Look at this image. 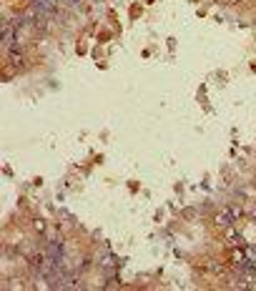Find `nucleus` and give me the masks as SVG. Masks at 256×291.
Wrapping results in <instances>:
<instances>
[{
	"mask_svg": "<svg viewBox=\"0 0 256 291\" xmlns=\"http://www.w3.org/2000/svg\"><path fill=\"white\" fill-rule=\"evenodd\" d=\"M101 259H103V261H101L103 266H113V256H111L108 251H103V254H101Z\"/></svg>",
	"mask_w": 256,
	"mask_h": 291,
	"instance_id": "4",
	"label": "nucleus"
},
{
	"mask_svg": "<svg viewBox=\"0 0 256 291\" xmlns=\"http://www.w3.org/2000/svg\"><path fill=\"white\" fill-rule=\"evenodd\" d=\"M244 251H246V259H249L251 264H256V246H246Z\"/></svg>",
	"mask_w": 256,
	"mask_h": 291,
	"instance_id": "2",
	"label": "nucleus"
},
{
	"mask_svg": "<svg viewBox=\"0 0 256 291\" xmlns=\"http://www.w3.org/2000/svg\"><path fill=\"white\" fill-rule=\"evenodd\" d=\"M244 209H246V214H251V216L256 218V204H246Z\"/></svg>",
	"mask_w": 256,
	"mask_h": 291,
	"instance_id": "7",
	"label": "nucleus"
},
{
	"mask_svg": "<svg viewBox=\"0 0 256 291\" xmlns=\"http://www.w3.org/2000/svg\"><path fill=\"white\" fill-rule=\"evenodd\" d=\"M226 238H231L234 244L239 241V233H236V228H234V226H229V228H226Z\"/></svg>",
	"mask_w": 256,
	"mask_h": 291,
	"instance_id": "3",
	"label": "nucleus"
},
{
	"mask_svg": "<svg viewBox=\"0 0 256 291\" xmlns=\"http://www.w3.org/2000/svg\"><path fill=\"white\" fill-rule=\"evenodd\" d=\"M226 3H241V0H226Z\"/></svg>",
	"mask_w": 256,
	"mask_h": 291,
	"instance_id": "9",
	"label": "nucleus"
},
{
	"mask_svg": "<svg viewBox=\"0 0 256 291\" xmlns=\"http://www.w3.org/2000/svg\"><path fill=\"white\" fill-rule=\"evenodd\" d=\"M214 221H216V226H221V228H229V226L234 223V214H231V211H219V214L214 216Z\"/></svg>",
	"mask_w": 256,
	"mask_h": 291,
	"instance_id": "1",
	"label": "nucleus"
},
{
	"mask_svg": "<svg viewBox=\"0 0 256 291\" xmlns=\"http://www.w3.org/2000/svg\"><path fill=\"white\" fill-rule=\"evenodd\" d=\"M63 3H68V5H78L80 0H63Z\"/></svg>",
	"mask_w": 256,
	"mask_h": 291,
	"instance_id": "8",
	"label": "nucleus"
},
{
	"mask_svg": "<svg viewBox=\"0 0 256 291\" xmlns=\"http://www.w3.org/2000/svg\"><path fill=\"white\" fill-rule=\"evenodd\" d=\"M33 226H35V231H40V233L46 231V223H43L40 218H35V223H33Z\"/></svg>",
	"mask_w": 256,
	"mask_h": 291,
	"instance_id": "6",
	"label": "nucleus"
},
{
	"mask_svg": "<svg viewBox=\"0 0 256 291\" xmlns=\"http://www.w3.org/2000/svg\"><path fill=\"white\" fill-rule=\"evenodd\" d=\"M229 211H231V214H234V216H236V218H241V216H244V214H246V209H241V206H231Z\"/></svg>",
	"mask_w": 256,
	"mask_h": 291,
	"instance_id": "5",
	"label": "nucleus"
}]
</instances>
